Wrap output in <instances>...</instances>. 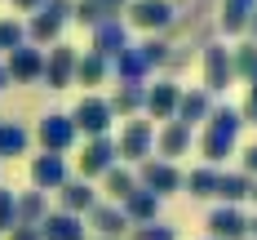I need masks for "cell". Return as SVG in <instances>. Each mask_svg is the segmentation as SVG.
<instances>
[{
	"mask_svg": "<svg viewBox=\"0 0 257 240\" xmlns=\"http://www.w3.org/2000/svg\"><path fill=\"white\" fill-rule=\"evenodd\" d=\"M239 129H244L239 107H213V116H208L204 129H200V156H204V165H213V169H217L226 156H235Z\"/></svg>",
	"mask_w": 257,
	"mask_h": 240,
	"instance_id": "obj_1",
	"label": "cell"
},
{
	"mask_svg": "<svg viewBox=\"0 0 257 240\" xmlns=\"http://www.w3.org/2000/svg\"><path fill=\"white\" fill-rule=\"evenodd\" d=\"M76 14V0H45L40 9H36V18L27 23V36L36 40V45H58V31L62 23Z\"/></svg>",
	"mask_w": 257,
	"mask_h": 240,
	"instance_id": "obj_2",
	"label": "cell"
},
{
	"mask_svg": "<svg viewBox=\"0 0 257 240\" xmlns=\"http://www.w3.org/2000/svg\"><path fill=\"white\" fill-rule=\"evenodd\" d=\"M182 178H186V174H182L173 160L151 156V160H142V165H138V187H142V191H151V196H160V200H164V196H173V191H182Z\"/></svg>",
	"mask_w": 257,
	"mask_h": 240,
	"instance_id": "obj_3",
	"label": "cell"
},
{
	"mask_svg": "<svg viewBox=\"0 0 257 240\" xmlns=\"http://www.w3.org/2000/svg\"><path fill=\"white\" fill-rule=\"evenodd\" d=\"M115 151L128 160V165H142V160L155 156V125L151 120H124V129L115 138Z\"/></svg>",
	"mask_w": 257,
	"mask_h": 240,
	"instance_id": "obj_4",
	"label": "cell"
},
{
	"mask_svg": "<svg viewBox=\"0 0 257 240\" xmlns=\"http://www.w3.org/2000/svg\"><path fill=\"white\" fill-rule=\"evenodd\" d=\"M128 23L142 27V31H151V36H160V31H169L173 27V18H178V5L173 0H128Z\"/></svg>",
	"mask_w": 257,
	"mask_h": 240,
	"instance_id": "obj_5",
	"label": "cell"
},
{
	"mask_svg": "<svg viewBox=\"0 0 257 240\" xmlns=\"http://www.w3.org/2000/svg\"><path fill=\"white\" fill-rule=\"evenodd\" d=\"M115 160H120L115 138H89V142H84V151H80V178H84V183L106 178V174L115 169Z\"/></svg>",
	"mask_w": 257,
	"mask_h": 240,
	"instance_id": "obj_6",
	"label": "cell"
},
{
	"mask_svg": "<svg viewBox=\"0 0 257 240\" xmlns=\"http://www.w3.org/2000/svg\"><path fill=\"white\" fill-rule=\"evenodd\" d=\"M71 120H76L80 133H89V138H106V129H111V103L106 98H98V94H84L76 103V111H71Z\"/></svg>",
	"mask_w": 257,
	"mask_h": 240,
	"instance_id": "obj_7",
	"label": "cell"
},
{
	"mask_svg": "<svg viewBox=\"0 0 257 240\" xmlns=\"http://www.w3.org/2000/svg\"><path fill=\"white\" fill-rule=\"evenodd\" d=\"M36 138H40V147H45V151L62 156V151H71V147H76L80 129H76V120H71V116H62V111H49V116L40 120Z\"/></svg>",
	"mask_w": 257,
	"mask_h": 240,
	"instance_id": "obj_8",
	"label": "cell"
},
{
	"mask_svg": "<svg viewBox=\"0 0 257 240\" xmlns=\"http://www.w3.org/2000/svg\"><path fill=\"white\" fill-rule=\"evenodd\" d=\"M200 71H204V89L208 94H222V89L235 80L231 49H226V45H204V53H200Z\"/></svg>",
	"mask_w": 257,
	"mask_h": 240,
	"instance_id": "obj_9",
	"label": "cell"
},
{
	"mask_svg": "<svg viewBox=\"0 0 257 240\" xmlns=\"http://www.w3.org/2000/svg\"><path fill=\"white\" fill-rule=\"evenodd\" d=\"M76 62H80V53L58 40V45L45 53V76L40 80H45L49 89H67V85H76Z\"/></svg>",
	"mask_w": 257,
	"mask_h": 240,
	"instance_id": "obj_10",
	"label": "cell"
},
{
	"mask_svg": "<svg viewBox=\"0 0 257 240\" xmlns=\"http://www.w3.org/2000/svg\"><path fill=\"white\" fill-rule=\"evenodd\" d=\"M84 218H89V227H93V236H98V240H124L128 231H133V227H128V218H124V209H120V205H111V200H98Z\"/></svg>",
	"mask_w": 257,
	"mask_h": 240,
	"instance_id": "obj_11",
	"label": "cell"
},
{
	"mask_svg": "<svg viewBox=\"0 0 257 240\" xmlns=\"http://www.w3.org/2000/svg\"><path fill=\"white\" fill-rule=\"evenodd\" d=\"M178 103H182V85L178 80H155V85H147V120H173L178 116Z\"/></svg>",
	"mask_w": 257,
	"mask_h": 240,
	"instance_id": "obj_12",
	"label": "cell"
},
{
	"mask_svg": "<svg viewBox=\"0 0 257 240\" xmlns=\"http://www.w3.org/2000/svg\"><path fill=\"white\" fill-rule=\"evenodd\" d=\"M208 240H248V213L239 205H217L208 213Z\"/></svg>",
	"mask_w": 257,
	"mask_h": 240,
	"instance_id": "obj_13",
	"label": "cell"
},
{
	"mask_svg": "<svg viewBox=\"0 0 257 240\" xmlns=\"http://www.w3.org/2000/svg\"><path fill=\"white\" fill-rule=\"evenodd\" d=\"M128 9V0H76V18L80 27H102V23H120V14Z\"/></svg>",
	"mask_w": 257,
	"mask_h": 240,
	"instance_id": "obj_14",
	"label": "cell"
},
{
	"mask_svg": "<svg viewBox=\"0 0 257 240\" xmlns=\"http://www.w3.org/2000/svg\"><path fill=\"white\" fill-rule=\"evenodd\" d=\"M208 116H213V94H208L204 85H195V89H182V103H178V125L186 129H195V125H204Z\"/></svg>",
	"mask_w": 257,
	"mask_h": 240,
	"instance_id": "obj_15",
	"label": "cell"
},
{
	"mask_svg": "<svg viewBox=\"0 0 257 240\" xmlns=\"http://www.w3.org/2000/svg\"><path fill=\"white\" fill-rule=\"evenodd\" d=\"M124 49H128V27H124V18H120V23L93 27V45H89V53H98V58H106V62H115Z\"/></svg>",
	"mask_w": 257,
	"mask_h": 240,
	"instance_id": "obj_16",
	"label": "cell"
},
{
	"mask_svg": "<svg viewBox=\"0 0 257 240\" xmlns=\"http://www.w3.org/2000/svg\"><path fill=\"white\" fill-rule=\"evenodd\" d=\"M191 142H195V133L186 129V125H178V120H169V125L155 129V156L160 160H178V156L191 151Z\"/></svg>",
	"mask_w": 257,
	"mask_h": 240,
	"instance_id": "obj_17",
	"label": "cell"
},
{
	"mask_svg": "<svg viewBox=\"0 0 257 240\" xmlns=\"http://www.w3.org/2000/svg\"><path fill=\"white\" fill-rule=\"evenodd\" d=\"M5 71H9V80H40L45 76V53L36 49V45H18V49L9 53V62H5Z\"/></svg>",
	"mask_w": 257,
	"mask_h": 240,
	"instance_id": "obj_18",
	"label": "cell"
},
{
	"mask_svg": "<svg viewBox=\"0 0 257 240\" xmlns=\"http://www.w3.org/2000/svg\"><path fill=\"white\" fill-rule=\"evenodd\" d=\"M62 183H67V160L62 156L45 151V156L31 160V187H36V191H58Z\"/></svg>",
	"mask_w": 257,
	"mask_h": 240,
	"instance_id": "obj_19",
	"label": "cell"
},
{
	"mask_svg": "<svg viewBox=\"0 0 257 240\" xmlns=\"http://www.w3.org/2000/svg\"><path fill=\"white\" fill-rule=\"evenodd\" d=\"M115 120H138V111H147V85H115V94L106 98Z\"/></svg>",
	"mask_w": 257,
	"mask_h": 240,
	"instance_id": "obj_20",
	"label": "cell"
},
{
	"mask_svg": "<svg viewBox=\"0 0 257 240\" xmlns=\"http://www.w3.org/2000/svg\"><path fill=\"white\" fill-rule=\"evenodd\" d=\"M111 71L120 76V85H147V76H151L155 67L147 62V53L138 49V45H128V49L120 53L115 62H111Z\"/></svg>",
	"mask_w": 257,
	"mask_h": 240,
	"instance_id": "obj_21",
	"label": "cell"
},
{
	"mask_svg": "<svg viewBox=\"0 0 257 240\" xmlns=\"http://www.w3.org/2000/svg\"><path fill=\"white\" fill-rule=\"evenodd\" d=\"M58 200H62V213H89L93 205H98V196H93V183H84V178H67V183L58 187Z\"/></svg>",
	"mask_w": 257,
	"mask_h": 240,
	"instance_id": "obj_22",
	"label": "cell"
},
{
	"mask_svg": "<svg viewBox=\"0 0 257 240\" xmlns=\"http://www.w3.org/2000/svg\"><path fill=\"white\" fill-rule=\"evenodd\" d=\"M40 240H89V231H84V222H80L76 213H49L45 222H40Z\"/></svg>",
	"mask_w": 257,
	"mask_h": 240,
	"instance_id": "obj_23",
	"label": "cell"
},
{
	"mask_svg": "<svg viewBox=\"0 0 257 240\" xmlns=\"http://www.w3.org/2000/svg\"><path fill=\"white\" fill-rule=\"evenodd\" d=\"M120 209H124L128 227H147V222H160V196H151V191H142V187H138Z\"/></svg>",
	"mask_w": 257,
	"mask_h": 240,
	"instance_id": "obj_24",
	"label": "cell"
},
{
	"mask_svg": "<svg viewBox=\"0 0 257 240\" xmlns=\"http://www.w3.org/2000/svg\"><path fill=\"white\" fill-rule=\"evenodd\" d=\"M217 178H222V169L200 165V169H191V174L182 178V191L195 196V200H213V196H217Z\"/></svg>",
	"mask_w": 257,
	"mask_h": 240,
	"instance_id": "obj_25",
	"label": "cell"
},
{
	"mask_svg": "<svg viewBox=\"0 0 257 240\" xmlns=\"http://www.w3.org/2000/svg\"><path fill=\"white\" fill-rule=\"evenodd\" d=\"M102 187H106V196H111V205H124L128 196L138 191V169H128V165H115V169L102 178Z\"/></svg>",
	"mask_w": 257,
	"mask_h": 240,
	"instance_id": "obj_26",
	"label": "cell"
},
{
	"mask_svg": "<svg viewBox=\"0 0 257 240\" xmlns=\"http://www.w3.org/2000/svg\"><path fill=\"white\" fill-rule=\"evenodd\" d=\"M18 227H40L49 218V205H45V191H23L18 196Z\"/></svg>",
	"mask_w": 257,
	"mask_h": 240,
	"instance_id": "obj_27",
	"label": "cell"
},
{
	"mask_svg": "<svg viewBox=\"0 0 257 240\" xmlns=\"http://www.w3.org/2000/svg\"><path fill=\"white\" fill-rule=\"evenodd\" d=\"M248 191H253V178L239 174V169L217 178V200H222V205H239V200H248Z\"/></svg>",
	"mask_w": 257,
	"mask_h": 240,
	"instance_id": "obj_28",
	"label": "cell"
},
{
	"mask_svg": "<svg viewBox=\"0 0 257 240\" xmlns=\"http://www.w3.org/2000/svg\"><path fill=\"white\" fill-rule=\"evenodd\" d=\"M257 9V0H222V31L226 36H239L248 27V14Z\"/></svg>",
	"mask_w": 257,
	"mask_h": 240,
	"instance_id": "obj_29",
	"label": "cell"
},
{
	"mask_svg": "<svg viewBox=\"0 0 257 240\" xmlns=\"http://www.w3.org/2000/svg\"><path fill=\"white\" fill-rule=\"evenodd\" d=\"M111 76V62L106 58H98V53H80V62H76V85H102V80Z\"/></svg>",
	"mask_w": 257,
	"mask_h": 240,
	"instance_id": "obj_30",
	"label": "cell"
},
{
	"mask_svg": "<svg viewBox=\"0 0 257 240\" xmlns=\"http://www.w3.org/2000/svg\"><path fill=\"white\" fill-rule=\"evenodd\" d=\"M231 71H235V80H248L253 85V76H257V45L253 40H239L231 49Z\"/></svg>",
	"mask_w": 257,
	"mask_h": 240,
	"instance_id": "obj_31",
	"label": "cell"
},
{
	"mask_svg": "<svg viewBox=\"0 0 257 240\" xmlns=\"http://www.w3.org/2000/svg\"><path fill=\"white\" fill-rule=\"evenodd\" d=\"M27 142H31V133L23 125H14V120H0V160L5 156H23Z\"/></svg>",
	"mask_w": 257,
	"mask_h": 240,
	"instance_id": "obj_32",
	"label": "cell"
},
{
	"mask_svg": "<svg viewBox=\"0 0 257 240\" xmlns=\"http://www.w3.org/2000/svg\"><path fill=\"white\" fill-rule=\"evenodd\" d=\"M18 196H14V191H9V187H0V231H14V227H18Z\"/></svg>",
	"mask_w": 257,
	"mask_h": 240,
	"instance_id": "obj_33",
	"label": "cell"
},
{
	"mask_svg": "<svg viewBox=\"0 0 257 240\" xmlns=\"http://www.w3.org/2000/svg\"><path fill=\"white\" fill-rule=\"evenodd\" d=\"M128 240H178V231L169 222H147V227H133Z\"/></svg>",
	"mask_w": 257,
	"mask_h": 240,
	"instance_id": "obj_34",
	"label": "cell"
},
{
	"mask_svg": "<svg viewBox=\"0 0 257 240\" xmlns=\"http://www.w3.org/2000/svg\"><path fill=\"white\" fill-rule=\"evenodd\" d=\"M23 36H27V31H23V23H18V18H5V23H0V49L14 53L18 45H23Z\"/></svg>",
	"mask_w": 257,
	"mask_h": 240,
	"instance_id": "obj_35",
	"label": "cell"
},
{
	"mask_svg": "<svg viewBox=\"0 0 257 240\" xmlns=\"http://www.w3.org/2000/svg\"><path fill=\"white\" fill-rule=\"evenodd\" d=\"M138 49L147 53V62H151V67H164V58H169V45H164L160 36H151V40H142Z\"/></svg>",
	"mask_w": 257,
	"mask_h": 240,
	"instance_id": "obj_36",
	"label": "cell"
},
{
	"mask_svg": "<svg viewBox=\"0 0 257 240\" xmlns=\"http://www.w3.org/2000/svg\"><path fill=\"white\" fill-rule=\"evenodd\" d=\"M239 116H244V125H257V85H248V94H244V107H239Z\"/></svg>",
	"mask_w": 257,
	"mask_h": 240,
	"instance_id": "obj_37",
	"label": "cell"
},
{
	"mask_svg": "<svg viewBox=\"0 0 257 240\" xmlns=\"http://www.w3.org/2000/svg\"><path fill=\"white\" fill-rule=\"evenodd\" d=\"M239 174H248V178L257 183V142H253V147H244V160H239Z\"/></svg>",
	"mask_w": 257,
	"mask_h": 240,
	"instance_id": "obj_38",
	"label": "cell"
},
{
	"mask_svg": "<svg viewBox=\"0 0 257 240\" xmlns=\"http://www.w3.org/2000/svg\"><path fill=\"white\" fill-rule=\"evenodd\" d=\"M9 240H40V227H14Z\"/></svg>",
	"mask_w": 257,
	"mask_h": 240,
	"instance_id": "obj_39",
	"label": "cell"
},
{
	"mask_svg": "<svg viewBox=\"0 0 257 240\" xmlns=\"http://www.w3.org/2000/svg\"><path fill=\"white\" fill-rule=\"evenodd\" d=\"M40 5H45V0H14V9H23V14H36Z\"/></svg>",
	"mask_w": 257,
	"mask_h": 240,
	"instance_id": "obj_40",
	"label": "cell"
},
{
	"mask_svg": "<svg viewBox=\"0 0 257 240\" xmlns=\"http://www.w3.org/2000/svg\"><path fill=\"white\" fill-rule=\"evenodd\" d=\"M244 36H248V40H253V45H257V9H253V14H248V27H244Z\"/></svg>",
	"mask_w": 257,
	"mask_h": 240,
	"instance_id": "obj_41",
	"label": "cell"
},
{
	"mask_svg": "<svg viewBox=\"0 0 257 240\" xmlns=\"http://www.w3.org/2000/svg\"><path fill=\"white\" fill-rule=\"evenodd\" d=\"M248 240H257V213L248 218Z\"/></svg>",
	"mask_w": 257,
	"mask_h": 240,
	"instance_id": "obj_42",
	"label": "cell"
},
{
	"mask_svg": "<svg viewBox=\"0 0 257 240\" xmlns=\"http://www.w3.org/2000/svg\"><path fill=\"white\" fill-rule=\"evenodd\" d=\"M0 89H9V71H5V62H0Z\"/></svg>",
	"mask_w": 257,
	"mask_h": 240,
	"instance_id": "obj_43",
	"label": "cell"
},
{
	"mask_svg": "<svg viewBox=\"0 0 257 240\" xmlns=\"http://www.w3.org/2000/svg\"><path fill=\"white\" fill-rule=\"evenodd\" d=\"M248 200H257V183H253V191H248Z\"/></svg>",
	"mask_w": 257,
	"mask_h": 240,
	"instance_id": "obj_44",
	"label": "cell"
},
{
	"mask_svg": "<svg viewBox=\"0 0 257 240\" xmlns=\"http://www.w3.org/2000/svg\"><path fill=\"white\" fill-rule=\"evenodd\" d=\"M253 85H257V76H253Z\"/></svg>",
	"mask_w": 257,
	"mask_h": 240,
	"instance_id": "obj_45",
	"label": "cell"
},
{
	"mask_svg": "<svg viewBox=\"0 0 257 240\" xmlns=\"http://www.w3.org/2000/svg\"><path fill=\"white\" fill-rule=\"evenodd\" d=\"M93 240H98V236H93Z\"/></svg>",
	"mask_w": 257,
	"mask_h": 240,
	"instance_id": "obj_46",
	"label": "cell"
}]
</instances>
